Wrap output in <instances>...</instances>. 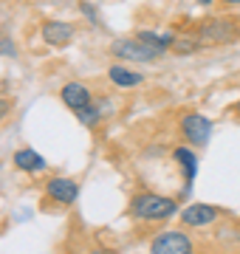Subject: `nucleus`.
I'll return each mask as SVG.
<instances>
[{"label":"nucleus","instance_id":"obj_1","mask_svg":"<svg viewBox=\"0 0 240 254\" xmlns=\"http://www.w3.org/2000/svg\"><path fill=\"white\" fill-rule=\"evenodd\" d=\"M178 212V200L158 192H136L130 198V215L141 223H161Z\"/></svg>","mask_w":240,"mask_h":254},{"label":"nucleus","instance_id":"obj_2","mask_svg":"<svg viewBox=\"0 0 240 254\" xmlns=\"http://www.w3.org/2000/svg\"><path fill=\"white\" fill-rule=\"evenodd\" d=\"M111 54L116 57V60H121V63H153V60L161 57L156 48L147 46L139 37H119V40H113Z\"/></svg>","mask_w":240,"mask_h":254},{"label":"nucleus","instance_id":"obj_3","mask_svg":"<svg viewBox=\"0 0 240 254\" xmlns=\"http://www.w3.org/2000/svg\"><path fill=\"white\" fill-rule=\"evenodd\" d=\"M178 127H181V136L192 147H206L209 138H212V122L203 113H184Z\"/></svg>","mask_w":240,"mask_h":254},{"label":"nucleus","instance_id":"obj_4","mask_svg":"<svg viewBox=\"0 0 240 254\" xmlns=\"http://www.w3.org/2000/svg\"><path fill=\"white\" fill-rule=\"evenodd\" d=\"M198 37L203 43H232L238 37V20L232 17H209L203 20L201 28H198Z\"/></svg>","mask_w":240,"mask_h":254},{"label":"nucleus","instance_id":"obj_5","mask_svg":"<svg viewBox=\"0 0 240 254\" xmlns=\"http://www.w3.org/2000/svg\"><path fill=\"white\" fill-rule=\"evenodd\" d=\"M46 198L57 206H74L79 198V184L68 175H54L46 181Z\"/></svg>","mask_w":240,"mask_h":254},{"label":"nucleus","instance_id":"obj_6","mask_svg":"<svg viewBox=\"0 0 240 254\" xmlns=\"http://www.w3.org/2000/svg\"><path fill=\"white\" fill-rule=\"evenodd\" d=\"M178 218H181V223L186 229H203L221 218V209L212 206V203H198L195 200V203H189V206H184L178 212Z\"/></svg>","mask_w":240,"mask_h":254},{"label":"nucleus","instance_id":"obj_7","mask_svg":"<svg viewBox=\"0 0 240 254\" xmlns=\"http://www.w3.org/2000/svg\"><path fill=\"white\" fill-rule=\"evenodd\" d=\"M195 246L184 232H161L158 237H153L150 252L153 254H189Z\"/></svg>","mask_w":240,"mask_h":254},{"label":"nucleus","instance_id":"obj_8","mask_svg":"<svg viewBox=\"0 0 240 254\" xmlns=\"http://www.w3.org/2000/svg\"><path fill=\"white\" fill-rule=\"evenodd\" d=\"M40 37H43V43L51 46V48H65L74 40V26L65 23V20H46L43 28H40Z\"/></svg>","mask_w":240,"mask_h":254},{"label":"nucleus","instance_id":"obj_9","mask_svg":"<svg viewBox=\"0 0 240 254\" xmlns=\"http://www.w3.org/2000/svg\"><path fill=\"white\" fill-rule=\"evenodd\" d=\"M60 99H62L65 108H71V110L76 113L79 108L91 105V102H93V93H91V88H88L85 82H65L62 88H60Z\"/></svg>","mask_w":240,"mask_h":254},{"label":"nucleus","instance_id":"obj_10","mask_svg":"<svg viewBox=\"0 0 240 254\" xmlns=\"http://www.w3.org/2000/svg\"><path fill=\"white\" fill-rule=\"evenodd\" d=\"M108 79L116 88H121V91H130V88H139L141 82H144V73L133 71L130 63H113V65H108Z\"/></svg>","mask_w":240,"mask_h":254},{"label":"nucleus","instance_id":"obj_11","mask_svg":"<svg viewBox=\"0 0 240 254\" xmlns=\"http://www.w3.org/2000/svg\"><path fill=\"white\" fill-rule=\"evenodd\" d=\"M11 164L17 167L20 173H28V175L43 173V170L48 167L46 158H43L37 150H31V147H20V150H14V153H11Z\"/></svg>","mask_w":240,"mask_h":254},{"label":"nucleus","instance_id":"obj_12","mask_svg":"<svg viewBox=\"0 0 240 254\" xmlns=\"http://www.w3.org/2000/svg\"><path fill=\"white\" fill-rule=\"evenodd\" d=\"M173 161L181 167V173H184V195L192 190V181L195 175H198V155L189 150V147H176L173 150Z\"/></svg>","mask_w":240,"mask_h":254},{"label":"nucleus","instance_id":"obj_13","mask_svg":"<svg viewBox=\"0 0 240 254\" xmlns=\"http://www.w3.org/2000/svg\"><path fill=\"white\" fill-rule=\"evenodd\" d=\"M76 119H79V125H85L88 130H93V127L102 122V105H96V102H91V105H85V108L76 110Z\"/></svg>","mask_w":240,"mask_h":254},{"label":"nucleus","instance_id":"obj_14","mask_svg":"<svg viewBox=\"0 0 240 254\" xmlns=\"http://www.w3.org/2000/svg\"><path fill=\"white\" fill-rule=\"evenodd\" d=\"M201 37H176V46L173 51L176 54H195V51H201Z\"/></svg>","mask_w":240,"mask_h":254},{"label":"nucleus","instance_id":"obj_15","mask_svg":"<svg viewBox=\"0 0 240 254\" xmlns=\"http://www.w3.org/2000/svg\"><path fill=\"white\" fill-rule=\"evenodd\" d=\"M11 110H14V102H11V99H3V96H0V125H3V122L11 116Z\"/></svg>","mask_w":240,"mask_h":254},{"label":"nucleus","instance_id":"obj_16","mask_svg":"<svg viewBox=\"0 0 240 254\" xmlns=\"http://www.w3.org/2000/svg\"><path fill=\"white\" fill-rule=\"evenodd\" d=\"M79 11L91 20L93 26H99V14H96V9H93V3H82V6H79Z\"/></svg>","mask_w":240,"mask_h":254},{"label":"nucleus","instance_id":"obj_17","mask_svg":"<svg viewBox=\"0 0 240 254\" xmlns=\"http://www.w3.org/2000/svg\"><path fill=\"white\" fill-rule=\"evenodd\" d=\"M0 54H6V57H17V51H14V46H11V40H0Z\"/></svg>","mask_w":240,"mask_h":254},{"label":"nucleus","instance_id":"obj_18","mask_svg":"<svg viewBox=\"0 0 240 254\" xmlns=\"http://www.w3.org/2000/svg\"><path fill=\"white\" fill-rule=\"evenodd\" d=\"M195 3H198V6H212L215 0H195Z\"/></svg>","mask_w":240,"mask_h":254},{"label":"nucleus","instance_id":"obj_19","mask_svg":"<svg viewBox=\"0 0 240 254\" xmlns=\"http://www.w3.org/2000/svg\"><path fill=\"white\" fill-rule=\"evenodd\" d=\"M221 3H229V6H240V0H221Z\"/></svg>","mask_w":240,"mask_h":254},{"label":"nucleus","instance_id":"obj_20","mask_svg":"<svg viewBox=\"0 0 240 254\" xmlns=\"http://www.w3.org/2000/svg\"><path fill=\"white\" fill-rule=\"evenodd\" d=\"M235 110H238V113H240V102H238V105H235Z\"/></svg>","mask_w":240,"mask_h":254},{"label":"nucleus","instance_id":"obj_21","mask_svg":"<svg viewBox=\"0 0 240 254\" xmlns=\"http://www.w3.org/2000/svg\"><path fill=\"white\" fill-rule=\"evenodd\" d=\"M238 240H240V235H238Z\"/></svg>","mask_w":240,"mask_h":254}]
</instances>
